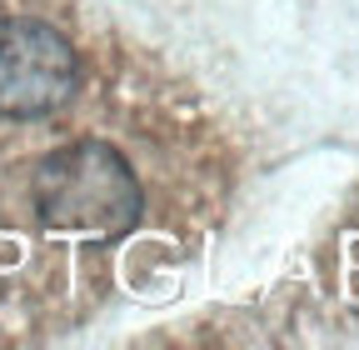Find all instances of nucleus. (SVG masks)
<instances>
[{"label":"nucleus","instance_id":"f03ea898","mask_svg":"<svg viewBox=\"0 0 359 350\" xmlns=\"http://www.w3.org/2000/svg\"><path fill=\"white\" fill-rule=\"evenodd\" d=\"M80 85L75 46L35 15H0V120H40Z\"/></svg>","mask_w":359,"mask_h":350},{"label":"nucleus","instance_id":"f257e3e1","mask_svg":"<svg viewBox=\"0 0 359 350\" xmlns=\"http://www.w3.org/2000/svg\"><path fill=\"white\" fill-rule=\"evenodd\" d=\"M30 200L45 231L125 235L140 221V181L110 141H70L35 165Z\"/></svg>","mask_w":359,"mask_h":350}]
</instances>
